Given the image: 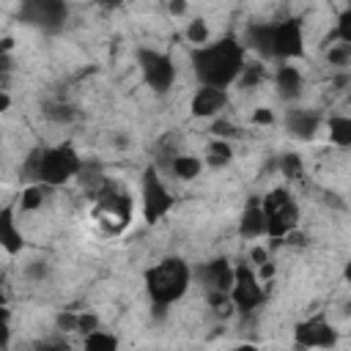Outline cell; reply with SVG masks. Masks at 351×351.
<instances>
[{
    "label": "cell",
    "instance_id": "obj_1",
    "mask_svg": "<svg viewBox=\"0 0 351 351\" xmlns=\"http://www.w3.org/2000/svg\"><path fill=\"white\" fill-rule=\"evenodd\" d=\"M244 44L236 36H222L214 44H200L192 49V71L200 85H214V88H230L241 69H244Z\"/></svg>",
    "mask_w": 351,
    "mask_h": 351
},
{
    "label": "cell",
    "instance_id": "obj_42",
    "mask_svg": "<svg viewBox=\"0 0 351 351\" xmlns=\"http://www.w3.org/2000/svg\"><path fill=\"white\" fill-rule=\"evenodd\" d=\"M348 307H351V302H348Z\"/></svg>",
    "mask_w": 351,
    "mask_h": 351
},
{
    "label": "cell",
    "instance_id": "obj_2",
    "mask_svg": "<svg viewBox=\"0 0 351 351\" xmlns=\"http://www.w3.org/2000/svg\"><path fill=\"white\" fill-rule=\"evenodd\" d=\"M82 156L77 154V148L71 143H60V145H36L27 159L22 162V178L25 181H41L49 186H60L66 181H71L74 176H80L82 170Z\"/></svg>",
    "mask_w": 351,
    "mask_h": 351
},
{
    "label": "cell",
    "instance_id": "obj_29",
    "mask_svg": "<svg viewBox=\"0 0 351 351\" xmlns=\"http://www.w3.org/2000/svg\"><path fill=\"white\" fill-rule=\"evenodd\" d=\"M326 60H329L332 66H346V63L351 60V44L340 41V44L329 47V52H326Z\"/></svg>",
    "mask_w": 351,
    "mask_h": 351
},
{
    "label": "cell",
    "instance_id": "obj_37",
    "mask_svg": "<svg viewBox=\"0 0 351 351\" xmlns=\"http://www.w3.org/2000/svg\"><path fill=\"white\" fill-rule=\"evenodd\" d=\"M250 258H252V263H255V266H261V263H266V261H269V252H266V247H255V250L250 252Z\"/></svg>",
    "mask_w": 351,
    "mask_h": 351
},
{
    "label": "cell",
    "instance_id": "obj_41",
    "mask_svg": "<svg viewBox=\"0 0 351 351\" xmlns=\"http://www.w3.org/2000/svg\"><path fill=\"white\" fill-rule=\"evenodd\" d=\"M348 8H351V3H348Z\"/></svg>",
    "mask_w": 351,
    "mask_h": 351
},
{
    "label": "cell",
    "instance_id": "obj_32",
    "mask_svg": "<svg viewBox=\"0 0 351 351\" xmlns=\"http://www.w3.org/2000/svg\"><path fill=\"white\" fill-rule=\"evenodd\" d=\"M99 329V315L96 313H80V324H77V332L80 335H90Z\"/></svg>",
    "mask_w": 351,
    "mask_h": 351
},
{
    "label": "cell",
    "instance_id": "obj_11",
    "mask_svg": "<svg viewBox=\"0 0 351 351\" xmlns=\"http://www.w3.org/2000/svg\"><path fill=\"white\" fill-rule=\"evenodd\" d=\"M293 340L299 348H329L337 343V329L324 318V315H313L307 321H299L293 329Z\"/></svg>",
    "mask_w": 351,
    "mask_h": 351
},
{
    "label": "cell",
    "instance_id": "obj_26",
    "mask_svg": "<svg viewBox=\"0 0 351 351\" xmlns=\"http://www.w3.org/2000/svg\"><path fill=\"white\" fill-rule=\"evenodd\" d=\"M277 170L288 178V181H299L302 178V156L299 154H282L280 159H277Z\"/></svg>",
    "mask_w": 351,
    "mask_h": 351
},
{
    "label": "cell",
    "instance_id": "obj_39",
    "mask_svg": "<svg viewBox=\"0 0 351 351\" xmlns=\"http://www.w3.org/2000/svg\"><path fill=\"white\" fill-rule=\"evenodd\" d=\"M8 104H11V96H8V90H3L0 93V110H8Z\"/></svg>",
    "mask_w": 351,
    "mask_h": 351
},
{
    "label": "cell",
    "instance_id": "obj_8",
    "mask_svg": "<svg viewBox=\"0 0 351 351\" xmlns=\"http://www.w3.org/2000/svg\"><path fill=\"white\" fill-rule=\"evenodd\" d=\"M19 19L44 33H58L69 19L66 0H22Z\"/></svg>",
    "mask_w": 351,
    "mask_h": 351
},
{
    "label": "cell",
    "instance_id": "obj_16",
    "mask_svg": "<svg viewBox=\"0 0 351 351\" xmlns=\"http://www.w3.org/2000/svg\"><path fill=\"white\" fill-rule=\"evenodd\" d=\"M302 71L296 66H291L288 60H282V66L274 71V88H277V96L282 101H296L302 96Z\"/></svg>",
    "mask_w": 351,
    "mask_h": 351
},
{
    "label": "cell",
    "instance_id": "obj_35",
    "mask_svg": "<svg viewBox=\"0 0 351 351\" xmlns=\"http://www.w3.org/2000/svg\"><path fill=\"white\" fill-rule=\"evenodd\" d=\"M307 236L304 233H299V230H291L288 236H285V244H291V247H307Z\"/></svg>",
    "mask_w": 351,
    "mask_h": 351
},
{
    "label": "cell",
    "instance_id": "obj_33",
    "mask_svg": "<svg viewBox=\"0 0 351 351\" xmlns=\"http://www.w3.org/2000/svg\"><path fill=\"white\" fill-rule=\"evenodd\" d=\"M25 274H27L30 280H44V277H47V263H44V261H33V263L25 269Z\"/></svg>",
    "mask_w": 351,
    "mask_h": 351
},
{
    "label": "cell",
    "instance_id": "obj_38",
    "mask_svg": "<svg viewBox=\"0 0 351 351\" xmlns=\"http://www.w3.org/2000/svg\"><path fill=\"white\" fill-rule=\"evenodd\" d=\"M96 3H99L101 8H110V11H112V8H118L123 0H96Z\"/></svg>",
    "mask_w": 351,
    "mask_h": 351
},
{
    "label": "cell",
    "instance_id": "obj_24",
    "mask_svg": "<svg viewBox=\"0 0 351 351\" xmlns=\"http://www.w3.org/2000/svg\"><path fill=\"white\" fill-rule=\"evenodd\" d=\"M266 66H261V63H244V69H241V74H239V88H244V90H252L255 85H261V82H266Z\"/></svg>",
    "mask_w": 351,
    "mask_h": 351
},
{
    "label": "cell",
    "instance_id": "obj_28",
    "mask_svg": "<svg viewBox=\"0 0 351 351\" xmlns=\"http://www.w3.org/2000/svg\"><path fill=\"white\" fill-rule=\"evenodd\" d=\"M214 137H222V140H233V137H239V129H236V123H230V121H225V118H214L211 121V129H208Z\"/></svg>",
    "mask_w": 351,
    "mask_h": 351
},
{
    "label": "cell",
    "instance_id": "obj_13",
    "mask_svg": "<svg viewBox=\"0 0 351 351\" xmlns=\"http://www.w3.org/2000/svg\"><path fill=\"white\" fill-rule=\"evenodd\" d=\"M225 107H228V88H214V85H200L189 104L195 118H217Z\"/></svg>",
    "mask_w": 351,
    "mask_h": 351
},
{
    "label": "cell",
    "instance_id": "obj_7",
    "mask_svg": "<svg viewBox=\"0 0 351 351\" xmlns=\"http://www.w3.org/2000/svg\"><path fill=\"white\" fill-rule=\"evenodd\" d=\"M137 66H140V74L145 80V85L154 90V93H167L176 82V63L167 52L162 49H154V47H140L137 52Z\"/></svg>",
    "mask_w": 351,
    "mask_h": 351
},
{
    "label": "cell",
    "instance_id": "obj_22",
    "mask_svg": "<svg viewBox=\"0 0 351 351\" xmlns=\"http://www.w3.org/2000/svg\"><path fill=\"white\" fill-rule=\"evenodd\" d=\"M233 159V148H230V140H222V137H214L206 148V162L217 170V167H225L228 162Z\"/></svg>",
    "mask_w": 351,
    "mask_h": 351
},
{
    "label": "cell",
    "instance_id": "obj_21",
    "mask_svg": "<svg viewBox=\"0 0 351 351\" xmlns=\"http://www.w3.org/2000/svg\"><path fill=\"white\" fill-rule=\"evenodd\" d=\"M326 126H329V140L335 145L351 148V115H332Z\"/></svg>",
    "mask_w": 351,
    "mask_h": 351
},
{
    "label": "cell",
    "instance_id": "obj_36",
    "mask_svg": "<svg viewBox=\"0 0 351 351\" xmlns=\"http://www.w3.org/2000/svg\"><path fill=\"white\" fill-rule=\"evenodd\" d=\"M167 11L173 16H184L186 14V0H167Z\"/></svg>",
    "mask_w": 351,
    "mask_h": 351
},
{
    "label": "cell",
    "instance_id": "obj_25",
    "mask_svg": "<svg viewBox=\"0 0 351 351\" xmlns=\"http://www.w3.org/2000/svg\"><path fill=\"white\" fill-rule=\"evenodd\" d=\"M85 348H88V351H115V348H118V337L110 335V332L96 329V332L85 335Z\"/></svg>",
    "mask_w": 351,
    "mask_h": 351
},
{
    "label": "cell",
    "instance_id": "obj_31",
    "mask_svg": "<svg viewBox=\"0 0 351 351\" xmlns=\"http://www.w3.org/2000/svg\"><path fill=\"white\" fill-rule=\"evenodd\" d=\"M332 38H340V41L351 44V8H346V11L337 16V27H335Z\"/></svg>",
    "mask_w": 351,
    "mask_h": 351
},
{
    "label": "cell",
    "instance_id": "obj_5",
    "mask_svg": "<svg viewBox=\"0 0 351 351\" xmlns=\"http://www.w3.org/2000/svg\"><path fill=\"white\" fill-rule=\"evenodd\" d=\"M263 211H266V236L274 241H282L291 230L299 228V206L288 189H271L263 197Z\"/></svg>",
    "mask_w": 351,
    "mask_h": 351
},
{
    "label": "cell",
    "instance_id": "obj_10",
    "mask_svg": "<svg viewBox=\"0 0 351 351\" xmlns=\"http://www.w3.org/2000/svg\"><path fill=\"white\" fill-rule=\"evenodd\" d=\"M304 52V30L302 19L288 16L274 22V38H271V58L277 60H293Z\"/></svg>",
    "mask_w": 351,
    "mask_h": 351
},
{
    "label": "cell",
    "instance_id": "obj_12",
    "mask_svg": "<svg viewBox=\"0 0 351 351\" xmlns=\"http://www.w3.org/2000/svg\"><path fill=\"white\" fill-rule=\"evenodd\" d=\"M195 271V280L203 285V291H228L233 288V280H236V269L225 261V258H211L206 263H197Z\"/></svg>",
    "mask_w": 351,
    "mask_h": 351
},
{
    "label": "cell",
    "instance_id": "obj_18",
    "mask_svg": "<svg viewBox=\"0 0 351 351\" xmlns=\"http://www.w3.org/2000/svg\"><path fill=\"white\" fill-rule=\"evenodd\" d=\"M0 241H3V247H5L8 255H16V252L22 250V244H25L22 233L16 230L14 208H11V206H5V208L0 211Z\"/></svg>",
    "mask_w": 351,
    "mask_h": 351
},
{
    "label": "cell",
    "instance_id": "obj_6",
    "mask_svg": "<svg viewBox=\"0 0 351 351\" xmlns=\"http://www.w3.org/2000/svg\"><path fill=\"white\" fill-rule=\"evenodd\" d=\"M140 197H143V217L145 222H159L165 214L173 211L176 206V197L170 195V189L165 186L162 176H159V167L156 165H148L143 170V178H140Z\"/></svg>",
    "mask_w": 351,
    "mask_h": 351
},
{
    "label": "cell",
    "instance_id": "obj_40",
    "mask_svg": "<svg viewBox=\"0 0 351 351\" xmlns=\"http://www.w3.org/2000/svg\"><path fill=\"white\" fill-rule=\"evenodd\" d=\"M343 277H346V282H348V285H351V261H348V263H346V269H343Z\"/></svg>",
    "mask_w": 351,
    "mask_h": 351
},
{
    "label": "cell",
    "instance_id": "obj_30",
    "mask_svg": "<svg viewBox=\"0 0 351 351\" xmlns=\"http://www.w3.org/2000/svg\"><path fill=\"white\" fill-rule=\"evenodd\" d=\"M77 324H80V313L63 310V313L55 315V329L58 332H77Z\"/></svg>",
    "mask_w": 351,
    "mask_h": 351
},
{
    "label": "cell",
    "instance_id": "obj_3",
    "mask_svg": "<svg viewBox=\"0 0 351 351\" xmlns=\"http://www.w3.org/2000/svg\"><path fill=\"white\" fill-rule=\"evenodd\" d=\"M192 277H195V271L189 269V263L184 258H178V255L162 258L159 263L145 269V291H148L151 304L170 307L173 302H178L186 293Z\"/></svg>",
    "mask_w": 351,
    "mask_h": 351
},
{
    "label": "cell",
    "instance_id": "obj_15",
    "mask_svg": "<svg viewBox=\"0 0 351 351\" xmlns=\"http://www.w3.org/2000/svg\"><path fill=\"white\" fill-rule=\"evenodd\" d=\"M239 236L244 239H261L266 236V211H263V200H258L255 195L247 200L241 219H239Z\"/></svg>",
    "mask_w": 351,
    "mask_h": 351
},
{
    "label": "cell",
    "instance_id": "obj_4",
    "mask_svg": "<svg viewBox=\"0 0 351 351\" xmlns=\"http://www.w3.org/2000/svg\"><path fill=\"white\" fill-rule=\"evenodd\" d=\"M90 200H93L90 217L104 233L115 236V233H123L129 228L132 214H134V200L118 181L104 178L101 186L90 195Z\"/></svg>",
    "mask_w": 351,
    "mask_h": 351
},
{
    "label": "cell",
    "instance_id": "obj_34",
    "mask_svg": "<svg viewBox=\"0 0 351 351\" xmlns=\"http://www.w3.org/2000/svg\"><path fill=\"white\" fill-rule=\"evenodd\" d=\"M271 121H274V112L269 107H258L252 112V123H271Z\"/></svg>",
    "mask_w": 351,
    "mask_h": 351
},
{
    "label": "cell",
    "instance_id": "obj_20",
    "mask_svg": "<svg viewBox=\"0 0 351 351\" xmlns=\"http://www.w3.org/2000/svg\"><path fill=\"white\" fill-rule=\"evenodd\" d=\"M200 170H203V162L197 156H192V154H178L173 159V165H170V173L178 181H192V178L200 176Z\"/></svg>",
    "mask_w": 351,
    "mask_h": 351
},
{
    "label": "cell",
    "instance_id": "obj_23",
    "mask_svg": "<svg viewBox=\"0 0 351 351\" xmlns=\"http://www.w3.org/2000/svg\"><path fill=\"white\" fill-rule=\"evenodd\" d=\"M41 112H44V118H49V121H55V123H71V121L77 118V110H74V104H69V101H47V104L41 107Z\"/></svg>",
    "mask_w": 351,
    "mask_h": 351
},
{
    "label": "cell",
    "instance_id": "obj_19",
    "mask_svg": "<svg viewBox=\"0 0 351 351\" xmlns=\"http://www.w3.org/2000/svg\"><path fill=\"white\" fill-rule=\"evenodd\" d=\"M49 189H55V186L41 184V181H30V184L22 189V195H19V208H22V211H36V208H41L44 200H47V195H49Z\"/></svg>",
    "mask_w": 351,
    "mask_h": 351
},
{
    "label": "cell",
    "instance_id": "obj_9",
    "mask_svg": "<svg viewBox=\"0 0 351 351\" xmlns=\"http://www.w3.org/2000/svg\"><path fill=\"white\" fill-rule=\"evenodd\" d=\"M266 293L261 288V277L255 274V269L250 263H239L236 266V280H233V288H230V304L241 313V315H250L252 310H258L263 304Z\"/></svg>",
    "mask_w": 351,
    "mask_h": 351
},
{
    "label": "cell",
    "instance_id": "obj_14",
    "mask_svg": "<svg viewBox=\"0 0 351 351\" xmlns=\"http://www.w3.org/2000/svg\"><path fill=\"white\" fill-rule=\"evenodd\" d=\"M321 126V115L307 107H288L285 110V132L296 140H313Z\"/></svg>",
    "mask_w": 351,
    "mask_h": 351
},
{
    "label": "cell",
    "instance_id": "obj_27",
    "mask_svg": "<svg viewBox=\"0 0 351 351\" xmlns=\"http://www.w3.org/2000/svg\"><path fill=\"white\" fill-rule=\"evenodd\" d=\"M186 41L189 44H195V47H200V44H208V25H206V19H192L189 22V27H186Z\"/></svg>",
    "mask_w": 351,
    "mask_h": 351
},
{
    "label": "cell",
    "instance_id": "obj_17",
    "mask_svg": "<svg viewBox=\"0 0 351 351\" xmlns=\"http://www.w3.org/2000/svg\"><path fill=\"white\" fill-rule=\"evenodd\" d=\"M271 38H274V25L271 22H252L244 30L241 44L247 49H252L261 58H271Z\"/></svg>",
    "mask_w": 351,
    "mask_h": 351
}]
</instances>
